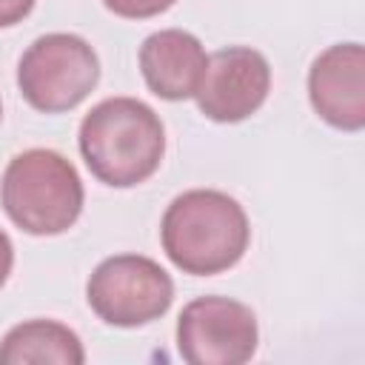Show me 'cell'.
Here are the masks:
<instances>
[{
  "label": "cell",
  "mask_w": 365,
  "mask_h": 365,
  "mask_svg": "<svg viewBox=\"0 0 365 365\" xmlns=\"http://www.w3.org/2000/svg\"><path fill=\"white\" fill-rule=\"evenodd\" d=\"M202 43L182 29H163L143 40L140 71L145 86L163 100H188L197 94L205 71Z\"/></svg>",
  "instance_id": "cell-9"
},
{
  "label": "cell",
  "mask_w": 365,
  "mask_h": 365,
  "mask_svg": "<svg viewBox=\"0 0 365 365\" xmlns=\"http://www.w3.org/2000/svg\"><path fill=\"white\" fill-rule=\"evenodd\" d=\"M83 365L80 336L54 319H29L14 325L0 342V365Z\"/></svg>",
  "instance_id": "cell-10"
},
{
  "label": "cell",
  "mask_w": 365,
  "mask_h": 365,
  "mask_svg": "<svg viewBox=\"0 0 365 365\" xmlns=\"http://www.w3.org/2000/svg\"><path fill=\"white\" fill-rule=\"evenodd\" d=\"M103 6L108 11H114L117 17H128V20H143V17H154L165 9L174 6V0H103Z\"/></svg>",
  "instance_id": "cell-11"
},
{
  "label": "cell",
  "mask_w": 365,
  "mask_h": 365,
  "mask_svg": "<svg viewBox=\"0 0 365 365\" xmlns=\"http://www.w3.org/2000/svg\"><path fill=\"white\" fill-rule=\"evenodd\" d=\"M165 128L151 106L134 97H108L80 123V154L88 171L114 188L148 180L163 160Z\"/></svg>",
  "instance_id": "cell-2"
},
{
  "label": "cell",
  "mask_w": 365,
  "mask_h": 365,
  "mask_svg": "<svg viewBox=\"0 0 365 365\" xmlns=\"http://www.w3.org/2000/svg\"><path fill=\"white\" fill-rule=\"evenodd\" d=\"M100 80V60L88 40L68 31L37 37L20 57L17 86L26 103L46 114H60L83 103Z\"/></svg>",
  "instance_id": "cell-4"
},
{
  "label": "cell",
  "mask_w": 365,
  "mask_h": 365,
  "mask_svg": "<svg viewBox=\"0 0 365 365\" xmlns=\"http://www.w3.org/2000/svg\"><path fill=\"white\" fill-rule=\"evenodd\" d=\"M91 311L117 328H137L160 319L174 299V282L160 262L143 254L103 259L86 285Z\"/></svg>",
  "instance_id": "cell-5"
},
{
  "label": "cell",
  "mask_w": 365,
  "mask_h": 365,
  "mask_svg": "<svg viewBox=\"0 0 365 365\" xmlns=\"http://www.w3.org/2000/svg\"><path fill=\"white\" fill-rule=\"evenodd\" d=\"M257 339L254 311L231 297H197L177 319V351L191 365H242Z\"/></svg>",
  "instance_id": "cell-6"
},
{
  "label": "cell",
  "mask_w": 365,
  "mask_h": 365,
  "mask_svg": "<svg viewBox=\"0 0 365 365\" xmlns=\"http://www.w3.org/2000/svg\"><path fill=\"white\" fill-rule=\"evenodd\" d=\"M83 180L77 168L51 148H29L3 171L0 202L9 220L34 237L68 231L83 211Z\"/></svg>",
  "instance_id": "cell-3"
},
{
  "label": "cell",
  "mask_w": 365,
  "mask_h": 365,
  "mask_svg": "<svg viewBox=\"0 0 365 365\" xmlns=\"http://www.w3.org/2000/svg\"><path fill=\"white\" fill-rule=\"evenodd\" d=\"M0 117H3V106H0Z\"/></svg>",
  "instance_id": "cell-14"
},
{
  "label": "cell",
  "mask_w": 365,
  "mask_h": 365,
  "mask_svg": "<svg viewBox=\"0 0 365 365\" xmlns=\"http://www.w3.org/2000/svg\"><path fill=\"white\" fill-rule=\"evenodd\" d=\"M160 240L180 271L211 277L242 259L251 225L242 205L225 191L191 188L168 202L160 222Z\"/></svg>",
  "instance_id": "cell-1"
},
{
  "label": "cell",
  "mask_w": 365,
  "mask_h": 365,
  "mask_svg": "<svg viewBox=\"0 0 365 365\" xmlns=\"http://www.w3.org/2000/svg\"><path fill=\"white\" fill-rule=\"evenodd\" d=\"M271 91V66L251 46H228L208 57L197 106L214 123H240L251 117Z\"/></svg>",
  "instance_id": "cell-7"
},
{
  "label": "cell",
  "mask_w": 365,
  "mask_h": 365,
  "mask_svg": "<svg viewBox=\"0 0 365 365\" xmlns=\"http://www.w3.org/2000/svg\"><path fill=\"white\" fill-rule=\"evenodd\" d=\"M314 111L334 128L359 131L365 125V51L359 43L328 46L308 71Z\"/></svg>",
  "instance_id": "cell-8"
},
{
  "label": "cell",
  "mask_w": 365,
  "mask_h": 365,
  "mask_svg": "<svg viewBox=\"0 0 365 365\" xmlns=\"http://www.w3.org/2000/svg\"><path fill=\"white\" fill-rule=\"evenodd\" d=\"M11 265H14V245H11L9 234L0 228V288L11 274Z\"/></svg>",
  "instance_id": "cell-13"
},
{
  "label": "cell",
  "mask_w": 365,
  "mask_h": 365,
  "mask_svg": "<svg viewBox=\"0 0 365 365\" xmlns=\"http://www.w3.org/2000/svg\"><path fill=\"white\" fill-rule=\"evenodd\" d=\"M34 9V0H0V29L20 23Z\"/></svg>",
  "instance_id": "cell-12"
}]
</instances>
